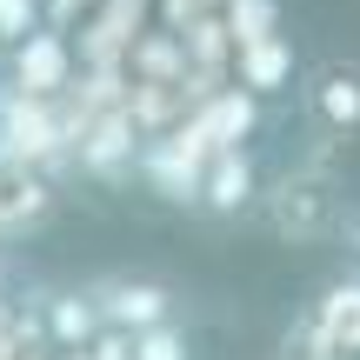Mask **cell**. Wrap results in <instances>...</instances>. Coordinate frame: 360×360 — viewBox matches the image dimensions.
Masks as SVG:
<instances>
[{
    "mask_svg": "<svg viewBox=\"0 0 360 360\" xmlns=\"http://www.w3.org/2000/svg\"><path fill=\"white\" fill-rule=\"evenodd\" d=\"M260 200H267V227L281 233V240H294V247H307V240H340V227H347V214H354V207L340 200V187H334L327 174H314V167L281 174Z\"/></svg>",
    "mask_w": 360,
    "mask_h": 360,
    "instance_id": "1",
    "label": "cell"
},
{
    "mask_svg": "<svg viewBox=\"0 0 360 360\" xmlns=\"http://www.w3.org/2000/svg\"><path fill=\"white\" fill-rule=\"evenodd\" d=\"M300 107L327 141H354L360 134V60H347V53L314 60L300 74Z\"/></svg>",
    "mask_w": 360,
    "mask_h": 360,
    "instance_id": "2",
    "label": "cell"
},
{
    "mask_svg": "<svg viewBox=\"0 0 360 360\" xmlns=\"http://www.w3.org/2000/svg\"><path fill=\"white\" fill-rule=\"evenodd\" d=\"M141 180L174 207H200V180H207V147L193 141L187 127H174L167 141L141 147Z\"/></svg>",
    "mask_w": 360,
    "mask_h": 360,
    "instance_id": "3",
    "label": "cell"
},
{
    "mask_svg": "<svg viewBox=\"0 0 360 360\" xmlns=\"http://www.w3.org/2000/svg\"><path fill=\"white\" fill-rule=\"evenodd\" d=\"M141 127H134V114L127 107H107V114H94L87 127H80V141H74V160H80V174H94V180H127V174H141Z\"/></svg>",
    "mask_w": 360,
    "mask_h": 360,
    "instance_id": "4",
    "label": "cell"
},
{
    "mask_svg": "<svg viewBox=\"0 0 360 360\" xmlns=\"http://www.w3.org/2000/svg\"><path fill=\"white\" fill-rule=\"evenodd\" d=\"M7 74H13V87H20L27 101H60V94L74 87V47H67V34L60 27L27 34L20 47H13Z\"/></svg>",
    "mask_w": 360,
    "mask_h": 360,
    "instance_id": "5",
    "label": "cell"
},
{
    "mask_svg": "<svg viewBox=\"0 0 360 360\" xmlns=\"http://www.w3.org/2000/svg\"><path fill=\"white\" fill-rule=\"evenodd\" d=\"M94 294V307H101V321L114 327V334H154V327H167L174 321V294L160 281H101V287H87Z\"/></svg>",
    "mask_w": 360,
    "mask_h": 360,
    "instance_id": "6",
    "label": "cell"
},
{
    "mask_svg": "<svg viewBox=\"0 0 360 360\" xmlns=\"http://www.w3.org/2000/svg\"><path fill=\"white\" fill-rule=\"evenodd\" d=\"M180 127H187L193 141L207 147V160H214V154L240 147L247 134L260 127V101H254L247 87H220L214 101H200V107H193V120H180Z\"/></svg>",
    "mask_w": 360,
    "mask_h": 360,
    "instance_id": "7",
    "label": "cell"
},
{
    "mask_svg": "<svg viewBox=\"0 0 360 360\" xmlns=\"http://www.w3.org/2000/svg\"><path fill=\"white\" fill-rule=\"evenodd\" d=\"M260 200V167L247 147H227V154L207 160V180H200V207L214 220H240L247 207Z\"/></svg>",
    "mask_w": 360,
    "mask_h": 360,
    "instance_id": "8",
    "label": "cell"
},
{
    "mask_svg": "<svg viewBox=\"0 0 360 360\" xmlns=\"http://www.w3.org/2000/svg\"><path fill=\"white\" fill-rule=\"evenodd\" d=\"M141 20H147V0H107L101 13L87 20V40H80V60L114 74V60H127L134 40H141Z\"/></svg>",
    "mask_w": 360,
    "mask_h": 360,
    "instance_id": "9",
    "label": "cell"
},
{
    "mask_svg": "<svg viewBox=\"0 0 360 360\" xmlns=\"http://www.w3.org/2000/svg\"><path fill=\"white\" fill-rule=\"evenodd\" d=\"M53 214V187L40 167H20V160H0V240L40 227Z\"/></svg>",
    "mask_w": 360,
    "mask_h": 360,
    "instance_id": "10",
    "label": "cell"
},
{
    "mask_svg": "<svg viewBox=\"0 0 360 360\" xmlns=\"http://www.w3.org/2000/svg\"><path fill=\"white\" fill-rule=\"evenodd\" d=\"M314 321L327 327V340L347 360H360V274H340L314 294Z\"/></svg>",
    "mask_w": 360,
    "mask_h": 360,
    "instance_id": "11",
    "label": "cell"
},
{
    "mask_svg": "<svg viewBox=\"0 0 360 360\" xmlns=\"http://www.w3.org/2000/svg\"><path fill=\"white\" fill-rule=\"evenodd\" d=\"M101 307H94V294H53L47 300V340L60 354H87L94 340H101Z\"/></svg>",
    "mask_w": 360,
    "mask_h": 360,
    "instance_id": "12",
    "label": "cell"
},
{
    "mask_svg": "<svg viewBox=\"0 0 360 360\" xmlns=\"http://www.w3.org/2000/svg\"><path fill=\"white\" fill-rule=\"evenodd\" d=\"M233 74H240V87L254 94H287L294 87V47H287V34L281 40H260V47H240L233 53Z\"/></svg>",
    "mask_w": 360,
    "mask_h": 360,
    "instance_id": "13",
    "label": "cell"
},
{
    "mask_svg": "<svg viewBox=\"0 0 360 360\" xmlns=\"http://www.w3.org/2000/svg\"><path fill=\"white\" fill-rule=\"evenodd\" d=\"M220 20H227V34H233V53L260 47V40H281V0H233Z\"/></svg>",
    "mask_w": 360,
    "mask_h": 360,
    "instance_id": "14",
    "label": "cell"
},
{
    "mask_svg": "<svg viewBox=\"0 0 360 360\" xmlns=\"http://www.w3.org/2000/svg\"><path fill=\"white\" fill-rule=\"evenodd\" d=\"M281 360H347V354L327 340V327L314 321V307H307V314H300V321L281 334Z\"/></svg>",
    "mask_w": 360,
    "mask_h": 360,
    "instance_id": "15",
    "label": "cell"
},
{
    "mask_svg": "<svg viewBox=\"0 0 360 360\" xmlns=\"http://www.w3.org/2000/svg\"><path fill=\"white\" fill-rule=\"evenodd\" d=\"M134 360H187V327H154V334H134Z\"/></svg>",
    "mask_w": 360,
    "mask_h": 360,
    "instance_id": "16",
    "label": "cell"
},
{
    "mask_svg": "<svg viewBox=\"0 0 360 360\" xmlns=\"http://www.w3.org/2000/svg\"><path fill=\"white\" fill-rule=\"evenodd\" d=\"M27 34H40V7H34V0H0V40L20 47Z\"/></svg>",
    "mask_w": 360,
    "mask_h": 360,
    "instance_id": "17",
    "label": "cell"
},
{
    "mask_svg": "<svg viewBox=\"0 0 360 360\" xmlns=\"http://www.w3.org/2000/svg\"><path fill=\"white\" fill-rule=\"evenodd\" d=\"M340 247H347V254H354V267H360V207L347 214V227H340Z\"/></svg>",
    "mask_w": 360,
    "mask_h": 360,
    "instance_id": "18",
    "label": "cell"
},
{
    "mask_svg": "<svg viewBox=\"0 0 360 360\" xmlns=\"http://www.w3.org/2000/svg\"><path fill=\"white\" fill-rule=\"evenodd\" d=\"M193 7H200V13H214V7H220V13H227V7H233V0H193Z\"/></svg>",
    "mask_w": 360,
    "mask_h": 360,
    "instance_id": "19",
    "label": "cell"
}]
</instances>
